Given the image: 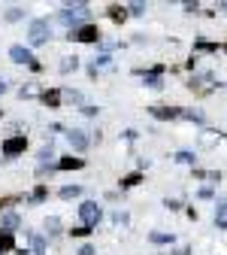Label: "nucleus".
Returning <instances> with one entry per match:
<instances>
[{"label": "nucleus", "instance_id": "nucleus-1", "mask_svg": "<svg viewBox=\"0 0 227 255\" xmlns=\"http://www.w3.org/2000/svg\"><path fill=\"white\" fill-rule=\"evenodd\" d=\"M88 18H91V12H88V6H85V3H82V6H67V9L61 12V21L67 24L70 30H76V27H79L82 21H88Z\"/></svg>", "mask_w": 227, "mask_h": 255}, {"label": "nucleus", "instance_id": "nucleus-2", "mask_svg": "<svg viewBox=\"0 0 227 255\" xmlns=\"http://www.w3.org/2000/svg\"><path fill=\"white\" fill-rule=\"evenodd\" d=\"M49 37H52V27H49V21H46V18L30 21V30H27V43H30V46H43Z\"/></svg>", "mask_w": 227, "mask_h": 255}, {"label": "nucleus", "instance_id": "nucleus-3", "mask_svg": "<svg viewBox=\"0 0 227 255\" xmlns=\"http://www.w3.org/2000/svg\"><path fill=\"white\" fill-rule=\"evenodd\" d=\"M70 40H79V43H100V27H97V24H82V27L70 30Z\"/></svg>", "mask_w": 227, "mask_h": 255}, {"label": "nucleus", "instance_id": "nucleus-4", "mask_svg": "<svg viewBox=\"0 0 227 255\" xmlns=\"http://www.w3.org/2000/svg\"><path fill=\"white\" fill-rule=\"evenodd\" d=\"M79 216H82V222H85V228H94L97 225V222H100V207H97L94 201H85L82 207H79Z\"/></svg>", "mask_w": 227, "mask_h": 255}, {"label": "nucleus", "instance_id": "nucleus-5", "mask_svg": "<svg viewBox=\"0 0 227 255\" xmlns=\"http://www.w3.org/2000/svg\"><path fill=\"white\" fill-rule=\"evenodd\" d=\"M0 149H3V155H6V158H15V155H21V152L27 149V137H24V134H15V137H9Z\"/></svg>", "mask_w": 227, "mask_h": 255}, {"label": "nucleus", "instance_id": "nucleus-6", "mask_svg": "<svg viewBox=\"0 0 227 255\" xmlns=\"http://www.w3.org/2000/svg\"><path fill=\"white\" fill-rule=\"evenodd\" d=\"M9 58L18 61V64H27V67H34V64H37V58L30 55V49H24V46H12L9 49Z\"/></svg>", "mask_w": 227, "mask_h": 255}, {"label": "nucleus", "instance_id": "nucleus-7", "mask_svg": "<svg viewBox=\"0 0 227 255\" xmlns=\"http://www.w3.org/2000/svg\"><path fill=\"white\" fill-rule=\"evenodd\" d=\"M67 140H70V146H73L76 152H85V149H88V137H85L82 131H67Z\"/></svg>", "mask_w": 227, "mask_h": 255}, {"label": "nucleus", "instance_id": "nucleus-8", "mask_svg": "<svg viewBox=\"0 0 227 255\" xmlns=\"http://www.w3.org/2000/svg\"><path fill=\"white\" fill-rule=\"evenodd\" d=\"M149 113H151L154 119H179L182 110H179V107H151Z\"/></svg>", "mask_w": 227, "mask_h": 255}, {"label": "nucleus", "instance_id": "nucleus-9", "mask_svg": "<svg viewBox=\"0 0 227 255\" xmlns=\"http://www.w3.org/2000/svg\"><path fill=\"white\" fill-rule=\"evenodd\" d=\"M79 167H85V161L82 158H73V155H67V158L58 161V170H79Z\"/></svg>", "mask_w": 227, "mask_h": 255}, {"label": "nucleus", "instance_id": "nucleus-10", "mask_svg": "<svg viewBox=\"0 0 227 255\" xmlns=\"http://www.w3.org/2000/svg\"><path fill=\"white\" fill-rule=\"evenodd\" d=\"M9 249H15V237H12V231L0 228V252H9Z\"/></svg>", "mask_w": 227, "mask_h": 255}, {"label": "nucleus", "instance_id": "nucleus-11", "mask_svg": "<svg viewBox=\"0 0 227 255\" xmlns=\"http://www.w3.org/2000/svg\"><path fill=\"white\" fill-rule=\"evenodd\" d=\"M43 104L52 107V110H58L61 107V91H55V88L52 91H43Z\"/></svg>", "mask_w": 227, "mask_h": 255}, {"label": "nucleus", "instance_id": "nucleus-12", "mask_svg": "<svg viewBox=\"0 0 227 255\" xmlns=\"http://www.w3.org/2000/svg\"><path fill=\"white\" fill-rule=\"evenodd\" d=\"M46 198H49V188H46V185H37V188H34V195L27 198V204H43Z\"/></svg>", "mask_w": 227, "mask_h": 255}, {"label": "nucleus", "instance_id": "nucleus-13", "mask_svg": "<svg viewBox=\"0 0 227 255\" xmlns=\"http://www.w3.org/2000/svg\"><path fill=\"white\" fill-rule=\"evenodd\" d=\"M109 18H112V21H124V18H127V6L112 3V6H109Z\"/></svg>", "mask_w": 227, "mask_h": 255}, {"label": "nucleus", "instance_id": "nucleus-14", "mask_svg": "<svg viewBox=\"0 0 227 255\" xmlns=\"http://www.w3.org/2000/svg\"><path fill=\"white\" fill-rule=\"evenodd\" d=\"M143 182V173H127L124 179H121V188H134V185H140Z\"/></svg>", "mask_w": 227, "mask_h": 255}, {"label": "nucleus", "instance_id": "nucleus-15", "mask_svg": "<svg viewBox=\"0 0 227 255\" xmlns=\"http://www.w3.org/2000/svg\"><path fill=\"white\" fill-rule=\"evenodd\" d=\"M79 195H82V188H79V185H67V188H61V198H64V201L79 198Z\"/></svg>", "mask_w": 227, "mask_h": 255}, {"label": "nucleus", "instance_id": "nucleus-16", "mask_svg": "<svg viewBox=\"0 0 227 255\" xmlns=\"http://www.w3.org/2000/svg\"><path fill=\"white\" fill-rule=\"evenodd\" d=\"M30 243H34V252L37 255H46V240L40 234H30Z\"/></svg>", "mask_w": 227, "mask_h": 255}, {"label": "nucleus", "instance_id": "nucleus-17", "mask_svg": "<svg viewBox=\"0 0 227 255\" xmlns=\"http://www.w3.org/2000/svg\"><path fill=\"white\" fill-rule=\"evenodd\" d=\"M18 18H24V9H21V6H12V9L6 12V21H18Z\"/></svg>", "mask_w": 227, "mask_h": 255}, {"label": "nucleus", "instance_id": "nucleus-18", "mask_svg": "<svg viewBox=\"0 0 227 255\" xmlns=\"http://www.w3.org/2000/svg\"><path fill=\"white\" fill-rule=\"evenodd\" d=\"M3 225H6V231H9V228H18V216H15V213H6V216H3Z\"/></svg>", "mask_w": 227, "mask_h": 255}, {"label": "nucleus", "instance_id": "nucleus-19", "mask_svg": "<svg viewBox=\"0 0 227 255\" xmlns=\"http://www.w3.org/2000/svg\"><path fill=\"white\" fill-rule=\"evenodd\" d=\"M151 243H173V234H149Z\"/></svg>", "mask_w": 227, "mask_h": 255}, {"label": "nucleus", "instance_id": "nucleus-20", "mask_svg": "<svg viewBox=\"0 0 227 255\" xmlns=\"http://www.w3.org/2000/svg\"><path fill=\"white\" fill-rule=\"evenodd\" d=\"M127 12H131V15H146V3H131Z\"/></svg>", "mask_w": 227, "mask_h": 255}, {"label": "nucleus", "instance_id": "nucleus-21", "mask_svg": "<svg viewBox=\"0 0 227 255\" xmlns=\"http://www.w3.org/2000/svg\"><path fill=\"white\" fill-rule=\"evenodd\" d=\"M146 85H149V88H164V82H160L154 73H149V76H146Z\"/></svg>", "mask_w": 227, "mask_h": 255}, {"label": "nucleus", "instance_id": "nucleus-22", "mask_svg": "<svg viewBox=\"0 0 227 255\" xmlns=\"http://www.w3.org/2000/svg\"><path fill=\"white\" fill-rule=\"evenodd\" d=\"M176 161H182V164H194V155H191V152H179V155H176Z\"/></svg>", "mask_w": 227, "mask_h": 255}, {"label": "nucleus", "instance_id": "nucleus-23", "mask_svg": "<svg viewBox=\"0 0 227 255\" xmlns=\"http://www.w3.org/2000/svg\"><path fill=\"white\" fill-rule=\"evenodd\" d=\"M94 61H97V64H94V70H97V67H109L112 58H109V55H100V58H94Z\"/></svg>", "mask_w": 227, "mask_h": 255}, {"label": "nucleus", "instance_id": "nucleus-24", "mask_svg": "<svg viewBox=\"0 0 227 255\" xmlns=\"http://www.w3.org/2000/svg\"><path fill=\"white\" fill-rule=\"evenodd\" d=\"M70 234H73V237H88V234H91V228H85V225H79V228H73Z\"/></svg>", "mask_w": 227, "mask_h": 255}, {"label": "nucleus", "instance_id": "nucleus-25", "mask_svg": "<svg viewBox=\"0 0 227 255\" xmlns=\"http://www.w3.org/2000/svg\"><path fill=\"white\" fill-rule=\"evenodd\" d=\"M64 61H67V64H64V67H61L64 73H67V70H76V58H64Z\"/></svg>", "mask_w": 227, "mask_h": 255}, {"label": "nucleus", "instance_id": "nucleus-26", "mask_svg": "<svg viewBox=\"0 0 227 255\" xmlns=\"http://www.w3.org/2000/svg\"><path fill=\"white\" fill-rule=\"evenodd\" d=\"M197 49H200V52H215V43H203V40H200Z\"/></svg>", "mask_w": 227, "mask_h": 255}, {"label": "nucleus", "instance_id": "nucleus-27", "mask_svg": "<svg viewBox=\"0 0 227 255\" xmlns=\"http://www.w3.org/2000/svg\"><path fill=\"white\" fill-rule=\"evenodd\" d=\"M46 228H52L49 234H58V219H46Z\"/></svg>", "mask_w": 227, "mask_h": 255}, {"label": "nucleus", "instance_id": "nucleus-28", "mask_svg": "<svg viewBox=\"0 0 227 255\" xmlns=\"http://www.w3.org/2000/svg\"><path fill=\"white\" fill-rule=\"evenodd\" d=\"M79 255H94V246H88V243H85V246L79 249Z\"/></svg>", "mask_w": 227, "mask_h": 255}, {"label": "nucleus", "instance_id": "nucleus-29", "mask_svg": "<svg viewBox=\"0 0 227 255\" xmlns=\"http://www.w3.org/2000/svg\"><path fill=\"white\" fill-rule=\"evenodd\" d=\"M3 91H6V82H3V79H0V94H3Z\"/></svg>", "mask_w": 227, "mask_h": 255}, {"label": "nucleus", "instance_id": "nucleus-30", "mask_svg": "<svg viewBox=\"0 0 227 255\" xmlns=\"http://www.w3.org/2000/svg\"><path fill=\"white\" fill-rule=\"evenodd\" d=\"M18 255H30V252H18Z\"/></svg>", "mask_w": 227, "mask_h": 255}, {"label": "nucleus", "instance_id": "nucleus-31", "mask_svg": "<svg viewBox=\"0 0 227 255\" xmlns=\"http://www.w3.org/2000/svg\"><path fill=\"white\" fill-rule=\"evenodd\" d=\"M0 116H3V110H0Z\"/></svg>", "mask_w": 227, "mask_h": 255}, {"label": "nucleus", "instance_id": "nucleus-32", "mask_svg": "<svg viewBox=\"0 0 227 255\" xmlns=\"http://www.w3.org/2000/svg\"><path fill=\"white\" fill-rule=\"evenodd\" d=\"M224 52H227V49H224Z\"/></svg>", "mask_w": 227, "mask_h": 255}]
</instances>
